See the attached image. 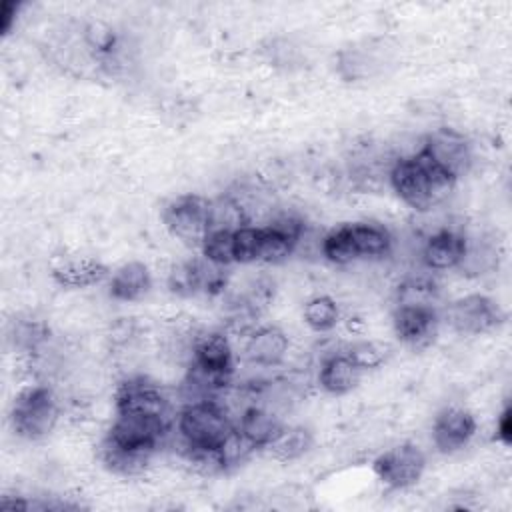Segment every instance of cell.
<instances>
[{
	"label": "cell",
	"mask_w": 512,
	"mask_h": 512,
	"mask_svg": "<svg viewBox=\"0 0 512 512\" xmlns=\"http://www.w3.org/2000/svg\"><path fill=\"white\" fill-rule=\"evenodd\" d=\"M388 178L396 196L418 212L438 206L456 184V180L436 166L422 150L398 158L392 164Z\"/></svg>",
	"instance_id": "2"
},
{
	"label": "cell",
	"mask_w": 512,
	"mask_h": 512,
	"mask_svg": "<svg viewBox=\"0 0 512 512\" xmlns=\"http://www.w3.org/2000/svg\"><path fill=\"white\" fill-rule=\"evenodd\" d=\"M362 378V370L342 352L330 354L322 360L318 370V384L332 396H342L352 392Z\"/></svg>",
	"instance_id": "18"
},
{
	"label": "cell",
	"mask_w": 512,
	"mask_h": 512,
	"mask_svg": "<svg viewBox=\"0 0 512 512\" xmlns=\"http://www.w3.org/2000/svg\"><path fill=\"white\" fill-rule=\"evenodd\" d=\"M60 408L54 392L44 384H30L22 388L10 410L14 432L24 440L46 438L58 422Z\"/></svg>",
	"instance_id": "4"
},
{
	"label": "cell",
	"mask_w": 512,
	"mask_h": 512,
	"mask_svg": "<svg viewBox=\"0 0 512 512\" xmlns=\"http://www.w3.org/2000/svg\"><path fill=\"white\" fill-rule=\"evenodd\" d=\"M224 268L226 266H218L204 256L180 262L168 274V288L172 294L182 298L218 296L228 284Z\"/></svg>",
	"instance_id": "7"
},
{
	"label": "cell",
	"mask_w": 512,
	"mask_h": 512,
	"mask_svg": "<svg viewBox=\"0 0 512 512\" xmlns=\"http://www.w3.org/2000/svg\"><path fill=\"white\" fill-rule=\"evenodd\" d=\"M440 314L430 304H396L392 312V328L400 342L422 348L430 344L438 332Z\"/></svg>",
	"instance_id": "11"
},
{
	"label": "cell",
	"mask_w": 512,
	"mask_h": 512,
	"mask_svg": "<svg viewBox=\"0 0 512 512\" xmlns=\"http://www.w3.org/2000/svg\"><path fill=\"white\" fill-rule=\"evenodd\" d=\"M170 432V418L156 414L116 412L104 440L140 454H154Z\"/></svg>",
	"instance_id": "5"
},
{
	"label": "cell",
	"mask_w": 512,
	"mask_h": 512,
	"mask_svg": "<svg viewBox=\"0 0 512 512\" xmlns=\"http://www.w3.org/2000/svg\"><path fill=\"white\" fill-rule=\"evenodd\" d=\"M314 444V436L304 426H284V430L264 448L278 462L302 458Z\"/></svg>",
	"instance_id": "20"
},
{
	"label": "cell",
	"mask_w": 512,
	"mask_h": 512,
	"mask_svg": "<svg viewBox=\"0 0 512 512\" xmlns=\"http://www.w3.org/2000/svg\"><path fill=\"white\" fill-rule=\"evenodd\" d=\"M18 350L34 352L48 338V330L38 320H16L8 336Z\"/></svg>",
	"instance_id": "28"
},
{
	"label": "cell",
	"mask_w": 512,
	"mask_h": 512,
	"mask_svg": "<svg viewBox=\"0 0 512 512\" xmlns=\"http://www.w3.org/2000/svg\"><path fill=\"white\" fill-rule=\"evenodd\" d=\"M210 200L200 194H180L162 210V222L172 236L186 244L200 246L208 234Z\"/></svg>",
	"instance_id": "6"
},
{
	"label": "cell",
	"mask_w": 512,
	"mask_h": 512,
	"mask_svg": "<svg viewBox=\"0 0 512 512\" xmlns=\"http://www.w3.org/2000/svg\"><path fill=\"white\" fill-rule=\"evenodd\" d=\"M282 416L272 410L270 406H264L260 402L248 404L236 422V428L244 434V438L256 448H266L282 430H284Z\"/></svg>",
	"instance_id": "15"
},
{
	"label": "cell",
	"mask_w": 512,
	"mask_h": 512,
	"mask_svg": "<svg viewBox=\"0 0 512 512\" xmlns=\"http://www.w3.org/2000/svg\"><path fill=\"white\" fill-rule=\"evenodd\" d=\"M420 150L456 182L464 174H468V170L472 166L470 142L462 132H458L454 128L432 130L424 138Z\"/></svg>",
	"instance_id": "10"
},
{
	"label": "cell",
	"mask_w": 512,
	"mask_h": 512,
	"mask_svg": "<svg viewBox=\"0 0 512 512\" xmlns=\"http://www.w3.org/2000/svg\"><path fill=\"white\" fill-rule=\"evenodd\" d=\"M372 470L384 486L402 490L422 478L426 470V456L416 444L402 442L378 454L372 462Z\"/></svg>",
	"instance_id": "8"
},
{
	"label": "cell",
	"mask_w": 512,
	"mask_h": 512,
	"mask_svg": "<svg viewBox=\"0 0 512 512\" xmlns=\"http://www.w3.org/2000/svg\"><path fill=\"white\" fill-rule=\"evenodd\" d=\"M100 458L104 462V466L116 474L122 476H136L142 474L146 464L150 462V454H140V452H132L126 448H120L108 440H102L100 446Z\"/></svg>",
	"instance_id": "22"
},
{
	"label": "cell",
	"mask_w": 512,
	"mask_h": 512,
	"mask_svg": "<svg viewBox=\"0 0 512 512\" xmlns=\"http://www.w3.org/2000/svg\"><path fill=\"white\" fill-rule=\"evenodd\" d=\"M236 264L260 262V226H244L234 232Z\"/></svg>",
	"instance_id": "29"
},
{
	"label": "cell",
	"mask_w": 512,
	"mask_h": 512,
	"mask_svg": "<svg viewBox=\"0 0 512 512\" xmlns=\"http://www.w3.org/2000/svg\"><path fill=\"white\" fill-rule=\"evenodd\" d=\"M176 428L190 460L218 468L214 452L236 428V424L218 398H204L192 400L180 410Z\"/></svg>",
	"instance_id": "1"
},
{
	"label": "cell",
	"mask_w": 512,
	"mask_h": 512,
	"mask_svg": "<svg viewBox=\"0 0 512 512\" xmlns=\"http://www.w3.org/2000/svg\"><path fill=\"white\" fill-rule=\"evenodd\" d=\"M54 280L68 288H86L102 282L108 276V268L94 258L66 260L52 270Z\"/></svg>",
	"instance_id": "19"
},
{
	"label": "cell",
	"mask_w": 512,
	"mask_h": 512,
	"mask_svg": "<svg viewBox=\"0 0 512 512\" xmlns=\"http://www.w3.org/2000/svg\"><path fill=\"white\" fill-rule=\"evenodd\" d=\"M304 322L314 332H330L340 320V308L330 296H316L304 304Z\"/></svg>",
	"instance_id": "24"
},
{
	"label": "cell",
	"mask_w": 512,
	"mask_h": 512,
	"mask_svg": "<svg viewBox=\"0 0 512 512\" xmlns=\"http://www.w3.org/2000/svg\"><path fill=\"white\" fill-rule=\"evenodd\" d=\"M390 348L384 342L378 340H360L354 342L346 348V356L364 372V370H372L378 368L386 362Z\"/></svg>",
	"instance_id": "25"
},
{
	"label": "cell",
	"mask_w": 512,
	"mask_h": 512,
	"mask_svg": "<svg viewBox=\"0 0 512 512\" xmlns=\"http://www.w3.org/2000/svg\"><path fill=\"white\" fill-rule=\"evenodd\" d=\"M18 6L16 2H4L2 8H0V16H2V32L6 34L10 30V24H12V14L18 12Z\"/></svg>",
	"instance_id": "31"
},
{
	"label": "cell",
	"mask_w": 512,
	"mask_h": 512,
	"mask_svg": "<svg viewBox=\"0 0 512 512\" xmlns=\"http://www.w3.org/2000/svg\"><path fill=\"white\" fill-rule=\"evenodd\" d=\"M116 412H136V414H156L168 416L170 404L162 388L148 380L146 376L124 378L114 394ZM170 418V416H168Z\"/></svg>",
	"instance_id": "12"
},
{
	"label": "cell",
	"mask_w": 512,
	"mask_h": 512,
	"mask_svg": "<svg viewBox=\"0 0 512 512\" xmlns=\"http://www.w3.org/2000/svg\"><path fill=\"white\" fill-rule=\"evenodd\" d=\"M496 438L504 446H508L512 442V410H510V406H506L496 420Z\"/></svg>",
	"instance_id": "30"
},
{
	"label": "cell",
	"mask_w": 512,
	"mask_h": 512,
	"mask_svg": "<svg viewBox=\"0 0 512 512\" xmlns=\"http://www.w3.org/2000/svg\"><path fill=\"white\" fill-rule=\"evenodd\" d=\"M202 256L218 266L236 264L234 260V232H208L200 244Z\"/></svg>",
	"instance_id": "26"
},
{
	"label": "cell",
	"mask_w": 512,
	"mask_h": 512,
	"mask_svg": "<svg viewBox=\"0 0 512 512\" xmlns=\"http://www.w3.org/2000/svg\"><path fill=\"white\" fill-rule=\"evenodd\" d=\"M476 434V418L456 406H448L438 412L432 424V442L442 454L460 452L470 444Z\"/></svg>",
	"instance_id": "13"
},
{
	"label": "cell",
	"mask_w": 512,
	"mask_h": 512,
	"mask_svg": "<svg viewBox=\"0 0 512 512\" xmlns=\"http://www.w3.org/2000/svg\"><path fill=\"white\" fill-rule=\"evenodd\" d=\"M244 354L254 366H278L288 354V336L276 326L254 328L246 338Z\"/></svg>",
	"instance_id": "16"
},
{
	"label": "cell",
	"mask_w": 512,
	"mask_h": 512,
	"mask_svg": "<svg viewBox=\"0 0 512 512\" xmlns=\"http://www.w3.org/2000/svg\"><path fill=\"white\" fill-rule=\"evenodd\" d=\"M322 254L334 264L360 258H380L392 250V234L380 222H348L332 228L322 238Z\"/></svg>",
	"instance_id": "3"
},
{
	"label": "cell",
	"mask_w": 512,
	"mask_h": 512,
	"mask_svg": "<svg viewBox=\"0 0 512 512\" xmlns=\"http://www.w3.org/2000/svg\"><path fill=\"white\" fill-rule=\"evenodd\" d=\"M468 250V240L462 232L452 228H442L428 236L422 248V260L430 270H450L464 262Z\"/></svg>",
	"instance_id": "14"
},
{
	"label": "cell",
	"mask_w": 512,
	"mask_h": 512,
	"mask_svg": "<svg viewBox=\"0 0 512 512\" xmlns=\"http://www.w3.org/2000/svg\"><path fill=\"white\" fill-rule=\"evenodd\" d=\"M438 286L428 278H410L398 286L396 304H430L436 306Z\"/></svg>",
	"instance_id": "27"
},
{
	"label": "cell",
	"mask_w": 512,
	"mask_h": 512,
	"mask_svg": "<svg viewBox=\"0 0 512 512\" xmlns=\"http://www.w3.org/2000/svg\"><path fill=\"white\" fill-rule=\"evenodd\" d=\"M152 288V274L140 260H130L118 266L108 280V294L118 302H138Z\"/></svg>",
	"instance_id": "17"
},
{
	"label": "cell",
	"mask_w": 512,
	"mask_h": 512,
	"mask_svg": "<svg viewBox=\"0 0 512 512\" xmlns=\"http://www.w3.org/2000/svg\"><path fill=\"white\" fill-rule=\"evenodd\" d=\"M248 226L246 208L232 196H220L210 200L208 232H236Z\"/></svg>",
	"instance_id": "21"
},
{
	"label": "cell",
	"mask_w": 512,
	"mask_h": 512,
	"mask_svg": "<svg viewBox=\"0 0 512 512\" xmlns=\"http://www.w3.org/2000/svg\"><path fill=\"white\" fill-rule=\"evenodd\" d=\"M252 452H256V448L244 438V434L238 428H234L214 452L216 466L218 470L236 468L244 464L252 456Z\"/></svg>",
	"instance_id": "23"
},
{
	"label": "cell",
	"mask_w": 512,
	"mask_h": 512,
	"mask_svg": "<svg viewBox=\"0 0 512 512\" xmlns=\"http://www.w3.org/2000/svg\"><path fill=\"white\" fill-rule=\"evenodd\" d=\"M448 324L464 336L492 332L504 322V312L496 300L484 294H468L454 300L446 310Z\"/></svg>",
	"instance_id": "9"
}]
</instances>
